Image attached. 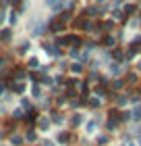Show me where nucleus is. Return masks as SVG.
I'll return each mask as SVG.
<instances>
[{"mask_svg": "<svg viewBox=\"0 0 141 146\" xmlns=\"http://www.w3.org/2000/svg\"><path fill=\"white\" fill-rule=\"evenodd\" d=\"M71 71H73V73H79V71H81V65H77V63H75V65L71 67Z\"/></svg>", "mask_w": 141, "mask_h": 146, "instance_id": "f3484780", "label": "nucleus"}, {"mask_svg": "<svg viewBox=\"0 0 141 146\" xmlns=\"http://www.w3.org/2000/svg\"><path fill=\"white\" fill-rule=\"evenodd\" d=\"M114 27V21H104L102 23V31H108V29H112Z\"/></svg>", "mask_w": 141, "mask_h": 146, "instance_id": "423d86ee", "label": "nucleus"}, {"mask_svg": "<svg viewBox=\"0 0 141 146\" xmlns=\"http://www.w3.org/2000/svg\"><path fill=\"white\" fill-rule=\"evenodd\" d=\"M127 82H129V84H135V82H137V75H135V73H129V75H127Z\"/></svg>", "mask_w": 141, "mask_h": 146, "instance_id": "9d476101", "label": "nucleus"}, {"mask_svg": "<svg viewBox=\"0 0 141 146\" xmlns=\"http://www.w3.org/2000/svg\"><path fill=\"white\" fill-rule=\"evenodd\" d=\"M104 42H106V46H114V38H112V36H106Z\"/></svg>", "mask_w": 141, "mask_h": 146, "instance_id": "4468645a", "label": "nucleus"}, {"mask_svg": "<svg viewBox=\"0 0 141 146\" xmlns=\"http://www.w3.org/2000/svg\"><path fill=\"white\" fill-rule=\"evenodd\" d=\"M62 27H64V21H60V19H56V21L50 25V29H52V31H60Z\"/></svg>", "mask_w": 141, "mask_h": 146, "instance_id": "20e7f679", "label": "nucleus"}, {"mask_svg": "<svg viewBox=\"0 0 141 146\" xmlns=\"http://www.w3.org/2000/svg\"><path fill=\"white\" fill-rule=\"evenodd\" d=\"M71 107H73V109H77V107H83V98H77V100H73V102H71Z\"/></svg>", "mask_w": 141, "mask_h": 146, "instance_id": "0eeeda50", "label": "nucleus"}, {"mask_svg": "<svg viewBox=\"0 0 141 146\" xmlns=\"http://www.w3.org/2000/svg\"><path fill=\"white\" fill-rule=\"evenodd\" d=\"M96 125H98V121H91V123H87V131H93V129H96Z\"/></svg>", "mask_w": 141, "mask_h": 146, "instance_id": "dca6fc26", "label": "nucleus"}, {"mask_svg": "<svg viewBox=\"0 0 141 146\" xmlns=\"http://www.w3.org/2000/svg\"><path fill=\"white\" fill-rule=\"evenodd\" d=\"M112 56L116 58V61H120V58H123V50H118V48H116V50L112 52Z\"/></svg>", "mask_w": 141, "mask_h": 146, "instance_id": "9b49d317", "label": "nucleus"}, {"mask_svg": "<svg viewBox=\"0 0 141 146\" xmlns=\"http://www.w3.org/2000/svg\"><path fill=\"white\" fill-rule=\"evenodd\" d=\"M39 121H42V123H39V127H42V129H48V127H50V121H48V119H39Z\"/></svg>", "mask_w": 141, "mask_h": 146, "instance_id": "1a4fd4ad", "label": "nucleus"}, {"mask_svg": "<svg viewBox=\"0 0 141 146\" xmlns=\"http://www.w3.org/2000/svg\"><path fill=\"white\" fill-rule=\"evenodd\" d=\"M98 2H104V0H98Z\"/></svg>", "mask_w": 141, "mask_h": 146, "instance_id": "a878e982", "label": "nucleus"}, {"mask_svg": "<svg viewBox=\"0 0 141 146\" xmlns=\"http://www.w3.org/2000/svg\"><path fill=\"white\" fill-rule=\"evenodd\" d=\"M81 46V38H77V36H71V46Z\"/></svg>", "mask_w": 141, "mask_h": 146, "instance_id": "6e6552de", "label": "nucleus"}, {"mask_svg": "<svg viewBox=\"0 0 141 146\" xmlns=\"http://www.w3.org/2000/svg\"><path fill=\"white\" fill-rule=\"evenodd\" d=\"M118 88H123V82H120V79H116V82H114V90H118Z\"/></svg>", "mask_w": 141, "mask_h": 146, "instance_id": "6ab92c4d", "label": "nucleus"}, {"mask_svg": "<svg viewBox=\"0 0 141 146\" xmlns=\"http://www.w3.org/2000/svg\"><path fill=\"white\" fill-rule=\"evenodd\" d=\"M52 119H54V123H62V115H60V113H54Z\"/></svg>", "mask_w": 141, "mask_h": 146, "instance_id": "ddd939ff", "label": "nucleus"}, {"mask_svg": "<svg viewBox=\"0 0 141 146\" xmlns=\"http://www.w3.org/2000/svg\"><path fill=\"white\" fill-rule=\"evenodd\" d=\"M44 50H48L52 56H58V54H60V50L56 48V46H52L50 42H44Z\"/></svg>", "mask_w": 141, "mask_h": 146, "instance_id": "f03ea898", "label": "nucleus"}, {"mask_svg": "<svg viewBox=\"0 0 141 146\" xmlns=\"http://www.w3.org/2000/svg\"><path fill=\"white\" fill-rule=\"evenodd\" d=\"M27 140H29V142L35 140V134H33V131H29V134H27Z\"/></svg>", "mask_w": 141, "mask_h": 146, "instance_id": "412c9836", "label": "nucleus"}, {"mask_svg": "<svg viewBox=\"0 0 141 146\" xmlns=\"http://www.w3.org/2000/svg\"><path fill=\"white\" fill-rule=\"evenodd\" d=\"M9 38H10V31H9V29L2 31V40H9Z\"/></svg>", "mask_w": 141, "mask_h": 146, "instance_id": "aec40b11", "label": "nucleus"}, {"mask_svg": "<svg viewBox=\"0 0 141 146\" xmlns=\"http://www.w3.org/2000/svg\"><path fill=\"white\" fill-rule=\"evenodd\" d=\"M139 46H141V44H137V42H133V44L129 46V50H127V58H129V61H131V58H133V56H135V54H137V50H139Z\"/></svg>", "mask_w": 141, "mask_h": 146, "instance_id": "f257e3e1", "label": "nucleus"}, {"mask_svg": "<svg viewBox=\"0 0 141 146\" xmlns=\"http://www.w3.org/2000/svg\"><path fill=\"white\" fill-rule=\"evenodd\" d=\"M23 90H25V86H23V84H17V86H15V92H19V94H21Z\"/></svg>", "mask_w": 141, "mask_h": 146, "instance_id": "a211bd4d", "label": "nucleus"}, {"mask_svg": "<svg viewBox=\"0 0 141 146\" xmlns=\"http://www.w3.org/2000/svg\"><path fill=\"white\" fill-rule=\"evenodd\" d=\"M81 123H83V115H81V113L73 115V119H71V125H81Z\"/></svg>", "mask_w": 141, "mask_h": 146, "instance_id": "39448f33", "label": "nucleus"}, {"mask_svg": "<svg viewBox=\"0 0 141 146\" xmlns=\"http://www.w3.org/2000/svg\"><path fill=\"white\" fill-rule=\"evenodd\" d=\"M12 144H21V138H19V136H12Z\"/></svg>", "mask_w": 141, "mask_h": 146, "instance_id": "4be33fe9", "label": "nucleus"}, {"mask_svg": "<svg viewBox=\"0 0 141 146\" xmlns=\"http://www.w3.org/2000/svg\"><path fill=\"white\" fill-rule=\"evenodd\" d=\"M89 107L98 109V107H100V98H91V100H89Z\"/></svg>", "mask_w": 141, "mask_h": 146, "instance_id": "f8f14e48", "label": "nucleus"}, {"mask_svg": "<svg viewBox=\"0 0 141 146\" xmlns=\"http://www.w3.org/2000/svg\"><path fill=\"white\" fill-rule=\"evenodd\" d=\"M69 140H71V134H66V131H60V134L56 136V142L58 144H66Z\"/></svg>", "mask_w": 141, "mask_h": 146, "instance_id": "7ed1b4c3", "label": "nucleus"}, {"mask_svg": "<svg viewBox=\"0 0 141 146\" xmlns=\"http://www.w3.org/2000/svg\"><path fill=\"white\" fill-rule=\"evenodd\" d=\"M135 119H141V104L137 107V113H135Z\"/></svg>", "mask_w": 141, "mask_h": 146, "instance_id": "5701e85b", "label": "nucleus"}, {"mask_svg": "<svg viewBox=\"0 0 141 146\" xmlns=\"http://www.w3.org/2000/svg\"><path fill=\"white\" fill-rule=\"evenodd\" d=\"M123 146H133V144H123Z\"/></svg>", "mask_w": 141, "mask_h": 146, "instance_id": "393cba45", "label": "nucleus"}, {"mask_svg": "<svg viewBox=\"0 0 141 146\" xmlns=\"http://www.w3.org/2000/svg\"><path fill=\"white\" fill-rule=\"evenodd\" d=\"M133 11H135V4H127V6H125V13H127V15H131Z\"/></svg>", "mask_w": 141, "mask_h": 146, "instance_id": "2eb2a0df", "label": "nucleus"}, {"mask_svg": "<svg viewBox=\"0 0 141 146\" xmlns=\"http://www.w3.org/2000/svg\"><path fill=\"white\" fill-rule=\"evenodd\" d=\"M98 142H100V144H106V142H108V138H106V136H100Z\"/></svg>", "mask_w": 141, "mask_h": 146, "instance_id": "b1692460", "label": "nucleus"}]
</instances>
